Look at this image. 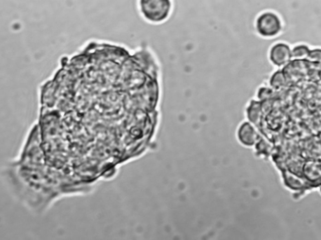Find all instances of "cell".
<instances>
[{
    "instance_id": "1",
    "label": "cell",
    "mask_w": 321,
    "mask_h": 240,
    "mask_svg": "<svg viewBox=\"0 0 321 240\" xmlns=\"http://www.w3.org/2000/svg\"><path fill=\"white\" fill-rule=\"evenodd\" d=\"M257 31L263 37H273L279 33L281 22L275 14L267 12L257 20Z\"/></svg>"
},
{
    "instance_id": "2",
    "label": "cell",
    "mask_w": 321,
    "mask_h": 240,
    "mask_svg": "<svg viewBox=\"0 0 321 240\" xmlns=\"http://www.w3.org/2000/svg\"><path fill=\"white\" fill-rule=\"evenodd\" d=\"M292 59L290 47L285 44L279 43L272 47L270 51V59L276 66L287 64Z\"/></svg>"
},
{
    "instance_id": "3",
    "label": "cell",
    "mask_w": 321,
    "mask_h": 240,
    "mask_svg": "<svg viewBox=\"0 0 321 240\" xmlns=\"http://www.w3.org/2000/svg\"><path fill=\"white\" fill-rule=\"evenodd\" d=\"M255 133L254 130L250 124L243 125L240 130V137L242 141L246 144H252L254 141Z\"/></svg>"
},
{
    "instance_id": "4",
    "label": "cell",
    "mask_w": 321,
    "mask_h": 240,
    "mask_svg": "<svg viewBox=\"0 0 321 240\" xmlns=\"http://www.w3.org/2000/svg\"><path fill=\"white\" fill-rule=\"evenodd\" d=\"M309 49L305 46H299L295 47L292 51H291L292 57L297 60H305L309 56Z\"/></svg>"
},
{
    "instance_id": "5",
    "label": "cell",
    "mask_w": 321,
    "mask_h": 240,
    "mask_svg": "<svg viewBox=\"0 0 321 240\" xmlns=\"http://www.w3.org/2000/svg\"><path fill=\"white\" fill-rule=\"evenodd\" d=\"M285 77L280 71H278L273 75L270 80V84L273 88L279 89L281 87L284 86L285 83Z\"/></svg>"
},
{
    "instance_id": "6",
    "label": "cell",
    "mask_w": 321,
    "mask_h": 240,
    "mask_svg": "<svg viewBox=\"0 0 321 240\" xmlns=\"http://www.w3.org/2000/svg\"><path fill=\"white\" fill-rule=\"evenodd\" d=\"M261 104L259 102L252 101L250 104L249 109H248V112H249V116L250 119H252L253 121H256V119L260 116L261 114V110L262 107L260 106Z\"/></svg>"
},
{
    "instance_id": "7",
    "label": "cell",
    "mask_w": 321,
    "mask_h": 240,
    "mask_svg": "<svg viewBox=\"0 0 321 240\" xmlns=\"http://www.w3.org/2000/svg\"><path fill=\"white\" fill-rule=\"evenodd\" d=\"M271 92H272V91H271L270 89L265 88L260 89L259 93L260 99L267 98V96H268V95H269L270 96V95L271 94Z\"/></svg>"
}]
</instances>
